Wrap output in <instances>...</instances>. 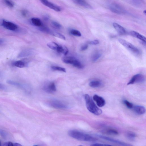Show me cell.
Segmentation results:
<instances>
[{"label":"cell","instance_id":"cell-1","mask_svg":"<svg viewBox=\"0 0 146 146\" xmlns=\"http://www.w3.org/2000/svg\"><path fill=\"white\" fill-rule=\"evenodd\" d=\"M68 135L71 137L77 140L89 142L96 141L98 139L93 136L76 130H71L68 132Z\"/></svg>","mask_w":146,"mask_h":146},{"label":"cell","instance_id":"cell-2","mask_svg":"<svg viewBox=\"0 0 146 146\" xmlns=\"http://www.w3.org/2000/svg\"><path fill=\"white\" fill-rule=\"evenodd\" d=\"M84 97L86 108L89 111L96 115H99L102 113V110L96 106L92 98L89 95L85 94Z\"/></svg>","mask_w":146,"mask_h":146},{"label":"cell","instance_id":"cell-3","mask_svg":"<svg viewBox=\"0 0 146 146\" xmlns=\"http://www.w3.org/2000/svg\"><path fill=\"white\" fill-rule=\"evenodd\" d=\"M62 60L64 63L72 64L74 66L79 69H82L84 67L83 65L74 57L65 56L62 58Z\"/></svg>","mask_w":146,"mask_h":146},{"label":"cell","instance_id":"cell-4","mask_svg":"<svg viewBox=\"0 0 146 146\" xmlns=\"http://www.w3.org/2000/svg\"><path fill=\"white\" fill-rule=\"evenodd\" d=\"M118 41L122 45L133 53L136 55H139L140 54L139 50L130 43L121 38L118 39Z\"/></svg>","mask_w":146,"mask_h":146},{"label":"cell","instance_id":"cell-5","mask_svg":"<svg viewBox=\"0 0 146 146\" xmlns=\"http://www.w3.org/2000/svg\"><path fill=\"white\" fill-rule=\"evenodd\" d=\"M96 136L98 137L104 139L119 145H121L124 146H129L131 145H130L128 143H126L120 140L109 137L106 136L98 134L96 135Z\"/></svg>","mask_w":146,"mask_h":146},{"label":"cell","instance_id":"cell-6","mask_svg":"<svg viewBox=\"0 0 146 146\" xmlns=\"http://www.w3.org/2000/svg\"><path fill=\"white\" fill-rule=\"evenodd\" d=\"M145 80L144 76L141 74H137L134 75L127 84V85L133 84L136 83H141Z\"/></svg>","mask_w":146,"mask_h":146},{"label":"cell","instance_id":"cell-7","mask_svg":"<svg viewBox=\"0 0 146 146\" xmlns=\"http://www.w3.org/2000/svg\"><path fill=\"white\" fill-rule=\"evenodd\" d=\"M1 25L5 28L12 31H16L18 28V26L15 24L5 20L2 21Z\"/></svg>","mask_w":146,"mask_h":146},{"label":"cell","instance_id":"cell-8","mask_svg":"<svg viewBox=\"0 0 146 146\" xmlns=\"http://www.w3.org/2000/svg\"><path fill=\"white\" fill-rule=\"evenodd\" d=\"M110 9L112 12L118 14L125 13V10L122 7L116 3H112L109 6Z\"/></svg>","mask_w":146,"mask_h":146},{"label":"cell","instance_id":"cell-9","mask_svg":"<svg viewBox=\"0 0 146 146\" xmlns=\"http://www.w3.org/2000/svg\"><path fill=\"white\" fill-rule=\"evenodd\" d=\"M44 5L55 11L60 12L62 9L60 7L50 2L48 0H40Z\"/></svg>","mask_w":146,"mask_h":146},{"label":"cell","instance_id":"cell-10","mask_svg":"<svg viewBox=\"0 0 146 146\" xmlns=\"http://www.w3.org/2000/svg\"><path fill=\"white\" fill-rule=\"evenodd\" d=\"M52 107L57 109H64L68 108L67 105L63 102L58 100H54L50 103Z\"/></svg>","mask_w":146,"mask_h":146},{"label":"cell","instance_id":"cell-11","mask_svg":"<svg viewBox=\"0 0 146 146\" xmlns=\"http://www.w3.org/2000/svg\"><path fill=\"white\" fill-rule=\"evenodd\" d=\"M44 90L48 93H52L56 91V88L54 83L50 82L44 86Z\"/></svg>","mask_w":146,"mask_h":146},{"label":"cell","instance_id":"cell-12","mask_svg":"<svg viewBox=\"0 0 146 146\" xmlns=\"http://www.w3.org/2000/svg\"><path fill=\"white\" fill-rule=\"evenodd\" d=\"M93 98V100L96 102L97 105L99 107H103L105 105V101L102 97L97 95L95 94L94 95Z\"/></svg>","mask_w":146,"mask_h":146},{"label":"cell","instance_id":"cell-13","mask_svg":"<svg viewBox=\"0 0 146 146\" xmlns=\"http://www.w3.org/2000/svg\"><path fill=\"white\" fill-rule=\"evenodd\" d=\"M113 26L119 34L123 35L125 34L126 32L125 29L120 25L117 23H113Z\"/></svg>","mask_w":146,"mask_h":146},{"label":"cell","instance_id":"cell-14","mask_svg":"<svg viewBox=\"0 0 146 146\" xmlns=\"http://www.w3.org/2000/svg\"><path fill=\"white\" fill-rule=\"evenodd\" d=\"M76 4L82 7L91 9L92 7L85 0H72Z\"/></svg>","mask_w":146,"mask_h":146},{"label":"cell","instance_id":"cell-15","mask_svg":"<svg viewBox=\"0 0 146 146\" xmlns=\"http://www.w3.org/2000/svg\"><path fill=\"white\" fill-rule=\"evenodd\" d=\"M133 108L134 111L138 114H143L145 112V108L143 106L136 105L133 106Z\"/></svg>","mask_w":146,"mask_h":146},{"label":"cell","instance_id":"cell-16","mask_svg":"<svg viewBox=\"0 0 146 146\" xmlns=\"http://www.w3.org/2000/svg\"><path fill=\"white\" fill-rule=\"evenodd\" d=\"M130 34L133 37L137 38L145 42H146V37L137 32L133 31H131L130 32Z\"/></svg>","mask_w":146,"mask_h":146},{"label":"cell","instance_id":"cell-17","mask_svg":"<svg viewBox=\"0 0 146 146\" xmlns=\"http://www.w3.org/2000/svg\"><path fill=\"white\" fill-rule=\"evenodd\" d=\"M12 65L15 66L22 68L26 67L27 65V63L24 60H19L13 62Z\"/></svg>","mask_w":146,"mask_h":146},{"label":"cell","instance_id":"cell-18","mask_svg":"<svg viewBox=\"0 0 146 146\" xmlns=\"http://www.w3.org/2000/svg\"><path fill=\"white\" fill-rule=\"evenodd\" d=\"M89 85L92 88H98L100 87L102 85V83L100 80H94L91 81L89 84Z\"/></svg>","mask_w":146,"mask_h":146},{"label":"cell","instance_id":"cell-19","mask_svg":"<svg viewBox=\"0 0 146 146\" xmlns=\"http://www.w3.org/2000/svg\"><path fill=\"white\" fill-rule=\"evenodd\" d=\"M57 52L66 55L68 53V50L65 46L59 45Z\"/></svg>","mask_w":146,"mask_h":146},{"label":"cell","instance_id":"cell-20","mask_svg":"<svg viewBox=\"0 0 146 146\" xmlns=\"http://www.w3.org/2000/svg\"><path fill=\"white\" fill-rule=\"evenodd\" d=\"M31 21L32 24L36 26L40 27L42 25L41 20L38 18H32L31 19Z\"/></svg>","mask_w":146,"mask_h":146},{"label":"cell","instance_id":"cell-21","mask_svg":"<svg viewBox=\"0 0 146 146\" xmlns=\"http://www.w3.org/2000/svg\"><path fill=\"white\" fill-rule=\"evenodd\" d=\"M47 45L51 49L57 51L59 44L54 42H52L48 43Z\"/></svg>","mask_w":146,"mask_h":146},{"label":"cell","instance_id":"cell-22","mask_svg":"<svg viewBox=\"0 0 146 146\" xmlns=\"http://www.w3.org/2000/svg\"><path fill=\"white\" fill-rule=\"evenodd\" d=\"M126 137L130 141H133L135 139L136 135L134 132L131 131H128L126 134Z\"/></svg>","mask_w":146,"mask_h":146},{"label":"cell","instance_id":"cell-23","mask_svg":"<svg viewBox=\"0 0 146 146\" xmlns=\"http://www.w3.org/2000/svg\"><path fill=\"white\" fill-rule=\"evenodd\" d=\"M102 55V53L100 51H97L95 52L92 55V59L93 62L97 61Z\"/></svg>","mask_w":146,"mask_h":146},{"label":"cell","instance_id":"cell-24","mask_svg":"<svg viewBox=\"0 0 146 146\" xmlns=\"http://www.w3.org/2000/svg\"><path fill=\"white\" fill-rule=\"evenodd\" d=\"M51 68L53 70H54L64 72H66V70L65 68L60 66H52Z\"/></svg>","mask_w":146,"mask_h":146},{"label":"cell","instance_id":"cell-25","mask_svg":"<svg viewBox=\"0 0 146 146\" xmlns=\"http://www.w3.org/2000/svg\"><path fill=\"white\" fill-rule=\"evenodd\" d=\"M52 26L57 29H60L62 28V26L59 23L56 21H53L51 22Z\"/></svg>","mask_w":146,"mask_h":146},{"label":"cell","instance_id":"cell-26","mask_svg":"<svg viewBox=\"0 0 146 146\" xmlns=\"http://www.w3.org/2000/svg\"><path fill=\"white\" fill-rule=\"evenodd\" d=\"M70 33L72 35L77 36H81L80 32L78 31L75 29H72L70 31Z\"/></svg>","mask_w":146,"mask_h":146},{"label":"cell","instance_id":"cell-27","mask_svg":"<svg viewBox=\"0 0 146 146\" xmlns=\"http://www.w3.org/2000/svg\"><path fill=\"white\" fill-rule=\"evenodd\" d=\"M29 51L25 50L21 52L18 55L19 57H21L25 56H27L31 54Z\"/></svg>","mask_w":146,"mask_h":146},{"label":"cell","instance_id":"cell-28","mask_svg":"<svg viewBox=\"0 0 146 146\" xmlns=\"http://www.w3.org/2000/svg\"><path fill=\"white\" fill-rule=\"evenodd\" d=\"M123 102L128 108L132 109L133 108V104L127 100H123Z\"/></svg>","mask_w":146,"mask_h":146},{"label":"cell","instance_id":"cell-29","mask_svg":"<svg viewBox=\"0 0 146 146\" xmlns=\"http://www.w3.org/2000/svg\"><path fill=\"white\" fill-rule=\"evenodd\" d=\"M106 133L109 134L117 135L118 134V132L116 130L113 129H109L106 131Z\"/></svg>","mask_w":146,"mask_h":146},{"label":"cell","instance_id":"cell-30","mask_svg":"<svg viewBox=\"0 0 146 146\" xmlns=\"http://www.w3.org/2000/svg\"><path fill=\"white\" fill-rule=\"evenodd\" d=\"M2 145L3 146H17L18 145V143H13L8 141L4 143Z\"/></svg>","mask_w":146,"mask_h":146},{"label":"cell","instance_id":"cell-31","mask_svg":"<svg viewBox=\"0 0 146 146\" xmlns=\"http://www.w3.org/2000/svg\"><path fill=\"white\" fill-rule=\"evenodd\" d=\"M53 35L54 36L62 39L64 40H66V38L64 36L60 33H56L53 34Z\"/></svg>","mask_w":146,"mask_h":146},{"label":"cell","instance_id":"cell-32","mask_svg":"<svg viewBox=\"0 0 146 146\" xmlns=\"http://www.w3.org/2000/svg\"><path fill=\"white\" fill-rule=\"evenodd\" d=\"M3 2L9 7H12L14 6L13 3L9 0H3Z\"/></svg>","mask_w":146,"mask_h":146},{"label":"cell","instance_id":"cell-33","mask_svg":"<svg viewBox=\"0 0 146 146\" xmlns=\"http://www.w3.org/2000/svg\"><path fill=\"white\" fill-rule=\"evenodd\" d=\"M0 135L4 139L6 137V133L3 130L0 129Z\"/></svg>","mask_w":146,"mask_h":146},{"label":"cell","instance_id":"cell-34","mask_svg":"<svg viewBox=\"0 0 146 146\" xmlns=\"http://www.w3.org/2000/svg\"><path fill=\"white\" fill-rule=\"evenodd\" d=\"M88 43L93 45H96L98 44L99 42L97 40H94L89 41L88 42Z\"/></svg>","mask_w":146,"mask_h":146},{"label":"cell","instance_id":"cell-35","mask_svg":"<svg viewBox=\"0 0 146 146\" xmlns=\"http://www.w3.org/2000/svg\"><path fill=\"white\" fill-rule=\"evenodd\" d=\"M91 146H110V145H108V144H103V143H94V144H92L91 145Z\"/></svg>","mask_w":146,"mask_h":146},{"label":"cell","instance_id":"cell-36","mask_svg":"<svg viewBox=\"0 0 146 146\" xmlns=\"http://www.w3.org/2000/svg\"><path fill=\"white\" fill-rule=\"evenodd\" d=\"M88 47V45L87 44H85L81 46L80 49L82 51H84L87 49Z\"/></svg>","mask_w":146,"mask_h":146},{"label":"cell","instance_id":"cell-37","mask_svg":"<svg viewBox=\"0 0 146 146\" xmlns=\"http://www.w3.org/2000/svg\"><path fill=\"white\" fill-rule=\"evenodd\" d=\"M21 14L23 16L25 17L28 14V11L26 10H22L21 11Z\"/></svg>","mask_w":146,"mask_h":146},{"label":"cell","instance_id":"cell-38","mask_svg":"<svg viewBox=\"0 0 146 146\" xmlns=\"http://www.w3.org/2000/svg\"><path fill=\"white\" fill-rule=\"evenodd\" d=\"M43 19L45 21H48L49 19V17L47 15H45L44 16Z\"/></svg>","mask_w":146,"mask_h":146},{"label":"cell","instance_id":"cell-39","mask_svg":"<svg viewBox=\"0 0 146 146\" xmlns=\"http://www.w3.org/2000/svg\"><path fill=\"white\" fill-rule=\"evenodd\" d=\"M5 86L3 84L0 83V89H4Z\"/></svg>","mask_w":146,"mask_h":146},{"label":"cell","instance_id":"cell-40","mask_svg":"<svg viewBox=\"0 0 146 146\" xmlns=\"http://www.w3.org/2000/svg\"><path fill=\"white\" fill-rule=\"evenodd\" d=\"M3 42V40L2 39L0 38V45Z\"/></svg>","mask_w":146,"mask_h":146},{"label":"cell","instance_id":"cell-41","mask_svg":"<svg viewBox=\"0 0 146 146\" xmlns=\"http://www.w3.org/2000/svg\"><path fill=\"white\" fill-rule=\"evenodd\" d=\"M143 13L145 14H146V11L145 10L143 11Z\"/></svg>","mask_w":146,"mask_h":146},{"label":"cell","instance_id":"cell-42","mask_svg":"<svg viewBox=\"0 0 146 146\" xmlns=\"http://www.w3.org/2000/svg\"><path fill=\"white\" fill-rule=\"evenodd\" d=\"M1 142L0 141V146H1Z\"/></svg>","mask_w":146,"mask_h":146}]
</instances>
